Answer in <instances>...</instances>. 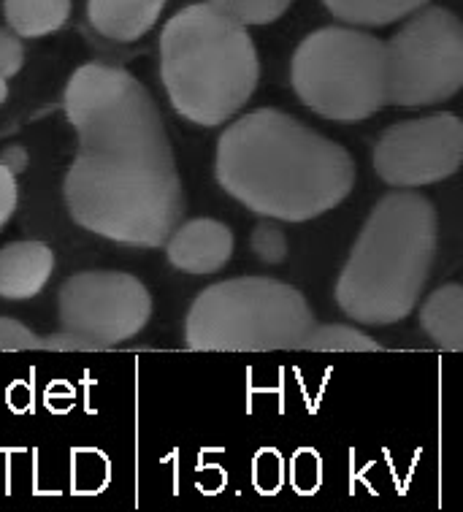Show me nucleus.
Segmentation results:
<instances>
[{
	"label": "nucleus",
	"mask_w": 463,
	"mask_h": 512,
	"mask_svg": "<svg viewBox=\"0 0 463 512\" xmlns=\"http://www.w3.org/2000/svg\"><path fill=\"white\" fill-rule=\"evenodd\" d=\"M420 326L436 345L463 350V285H442L420 309Z\"/></svg>",
	"instance_id": "ddd939ff"
},
{
	"label": "nucleus",
	"mask_w": 463,
	"mask_h": 512,
	"mask_svg": "<svg viewBox=\"0 0 463 512\" xmlns=\"http://www.w3.org/2000/svg\"><path fill=\"white\" fill-rule=\"evenodd\" d=\"M6 22L19 38L57 33L71 17V0H6Z\"/></svg>",
	"instance_id": "4468645a"
},
{
	"label": "nucleus",
	"mask_w": 463,
	"mask_h": 512,
	"mask_svg": "<svg viewBox=\"0 0 463 512\" xmlns=\"http://www.w3.org/2000/svg\"><path fill=\"white\" fill-rule=\"evenodd\" d=\"M6 101H9V79H3V76H0V106H3Z\"/></svg>",
	"instance_id": "5701e85b"
},
{
	"label": "nucleus",
	"mask_w": 463,
	"mask_h": 512,
	"mask_svg": "<svg viewBox=\"0 0 463 512\" xmlns=\"http://www.w3.org/2000/svg\"><path fill=\"white\" fill-rule=\"evenodd\" d=\"M28 160V152H25V147H19V144H11V147L0 152V163H6L14 174H22L28 168Z\"/></svg>",
	"instance_id": "4be33fe9"
},
{
	"label": "nucleus",
	"mask_w": 463,
	"mask_h": 512,
	"mask_svg": "<svg viewBox=\"0 0 463 512\" xmlns=\"http://www.w3.org/2000/svg\"><path fill=\"white\" fill-rule=\"evenodd\" d=\"M76 158L63 196L76 225L125 247H160L185 215V190L158 103L125 68L87 63L63 95Z\"/></svg>",
	"instance_id": "f257e3e1"
},
{
	"label": "nucleus",
	"mask_w": 463,
	"mask_h": 512,
	"mask_svg": "<svg viewBox=\"0 0 463 512\" xmlns=\"http://www.w3.org/2000/svg\"><path fill=\"white\" fill-rule=\"evenodd\" d=\"M315 312L301 290L271 277H236L195 296L185 345L198 353H252L304 347Z\"/></svg>",
	"instance_id": "39448f33"
},
{
	"label": "nucleus",
	"mask_w": 463,
	"mask_h": 512,
	"mask_svg": "<svg viewBox=\"0 0 463 512\" xmlns=\"http://www.w3.org/2000/svg\"><path fill=\"white\" fill-rule=\"evenodd\" d=\"M244 25H269L290 9L293 0H212Z\"/></svg>",
	"instance_id": "a211bd4d"
},
{
	"label": "nucleus",
	"mask_w": 463,
	"mask_h": 512,
	"mask_svg": "<svg viewBox=\"0 0 463 512\" xmlns=\"http://www.w3.org/2000/svg\"><path fill=\"white\" fill-rule=\"evenodd\" d=\"M60 328L84 336L95 350L139 336L152 317L147 285L125 271H76L57 296Z\"/></svg>",
	"instance_id": "6e6552de"
},
{
	"label": "nucleus",
	"mask_w": 463,
	"mask_h": 512,
	"mask_svg": "<svg viewBox=\"0 0 463 512\" xmlns=\"http://www.w3.org/2000/svg\"><path fill=\"white\" fill-rule=\"evenodd\" d=\"M431 0H325L328 11L347 25L380 28L420 11Z\"/></svg>",
	"instance_id": "2eb2a0df"
},
{
	"label": "nucleus",
	"mask_w": 463,
	"mask_h": 512,
	"mask_svg": "<svg viewBox=\"0 0 463 512\" xmlns=\"http://www.w3.org/2000/svg\"><path fill=\"white\" fill-rule=\"evenodd\" d=\"M463 163V120L428 114L390 125L374 147V171L390 187H426L453 177Z\"/></svg>",
	"instance_id": "1a4fd4ad"
},
{
	"label": "nucleus",
	"mask_w": 463,
	"mask_h": 512,
	"mask_svg": "<svg viewBox=\"0 0 463 512\" xmlns=\"http://www.w3.org/2000/svg\"><path fill=\"white\" fill-rule=\"evenodd\" d=\"M168 263L185 274H214L233 255L231 228L212 217H195L190 223L176 225V231L166 242Z\"/></svg>",
	"instance_id": "9d476101"
},
{
	"label": "nucleus",
	"mask_w": 463,
	"mask_h": 512,
	"mask_svg": "<svg viewBox=\"0 0 463 512\" xmlns=\"http://www.w3.org/2000/svg\"><path fill=\"white\" fill-rule=\"evenodd\" d=\"M214 174L250 212L282 223L331 212L355 185L350 152L279 109H258L228 125Z\"/></svg>",
	"instance_id": "f03ea898"
},
{
	"label": "nucleus",
	"mask_w": 463,
	"mask_h": 512,
	"mask_svg": "<svg viewBox=\"0 0 463 512\" xmlns=\"http://www.w3.org/2000/svg\"><path fill=\"white\" fill-rule=\"evenodd\" d=\"M306 350H328V353H380L382 345L374 342L361 328L344 326V323H328L315 326L304 342Z\"/></svg>",
	"instance_id": "f3484780"
},
{
	"label": "nucleus",
	"mask_w": 463,
	"mask_h": 512,
	"mask_svg": "<svg viewBox=\"0 0 463 512\" xmlns=\"http://www.w3.org/2000/svg\"><path fill=\"white\" fill-rule=\"evenodd\" d=\"M463 90V22L453 11H415L388 41V101L434 106Z\"/></svg>",
	"instance_id": "0eeeda50"
},
{
	"label": "nucleus",
	"mask_w": 463,
	"mask_h": 512,
	"mask_svg": "<svg viewBox=\"0 0 463 512\" xmlns=\"http://www.w3.org/2000/svg\"><path fill=\"white\" fill-rule=\"evenodd\" d=\"M166 9V0H90L87 17L95 33L112 41H139Z\"/></svg>",
	"instance_id": "f8f14e48"
},
{
	"label": "nucleus",
	"mask_w": 463,
	"mask_h": 512,
	"mask_svg": "<svg viewBox=\"0 0 463 512\" xmlns=\"http://www.w3.org/2000/svg\"><path fill=\"white\" fill-rule=\"evenodd\" d=\"M0 350H95V345L84 336L57 331V334H36L22 326L14 317H0Z\"/></svg>",
	"instance_id": "dca6fc26"
},
{
	"label": "nucleus",
	"mask_w": 463,
	"mask_h": 512,
	"mask_svg": "<svg viewBox=\"0 0 463 512\" xmlns=\"http://www.w3.org/2000/svg\"><path fill=\"white\" fill-rule=\"evenodd\" d=\"M290 84L325 120H369L390 106L388 44L355 28L315 30L298 44Z\"/></svg>",
	"instance_id": "423d86ee"
},
{
	"label": "nucleus",
	"mask_w": 463,
	"mask_h": 512,
	"mask_svg": "<svg viewBox=\"0 0 463 512\" xmlns=\"http://www.w3.org/2000/svg\"><path fill=\"white\" fill-rule=\"evenodd\" d=\"M25 66V49L11 28H0V76L11 79Z\"/></svg>",
	"instance_id": "aec40b11"
},
{
	"label": "nucleus",
	"mask_w": 463,
	"mask_h": 512,
	"mask_svg": "<svg viewBox=\"0 0 463 512\" xmlns=\"http://www.w3.org/2000/svg\"><path fill=\"white\" fill-rule=\"evenodd\" d=\"M434 255V204L420 193H388L371 209L344 263L336 282V304L363 326L407 320L426 288Z\"/></svg>",
	"instance_id": "7ed1b4c3"
},
{
	"label": "nucleus",
	"mask_w": 463,
	"mask_h": 512,
	"mask_svg": "<svg viewBox=\"0 0 463 512\" xmlns=\"http://www.w3.org/2000/svg\"><path fill=\"white\" fill-rule=\"evenodd\" d=\"M19 185L17 174L6 163H0V228L9 223L11 215L17 212Z\"/></svg>",
	"instance_id": "412c9836"
},
{
	"label": "nucleus",
	"mask_w": 463,
	"mask_h": 512,
	"mask_svg": "<svg viewBox=\"0 0 463 512\" xmlns=\"http://www.w3.org/2000/svg\"><path fill=\"white\" fill-rule=\"evenodd\" d=\"M55 252L44 242H11L0 250V298L30 301L47 288Z\"/></svg>",
	"instance_id": "9b49d317"
},
{
	"label": "nucleus",
	"mask_w": 463,
	"mask_h": 512,
	"mask_svg": "<svg viewBox=\"0 0 463 512\" xmlns=\"http://www.w3.org/2000/svg\"><path fill=\"white\" fill-rule=\"evenodd\" d=\"M160 79L187 122L201 128L228 122L260 79L247 25L212 0L176 11L160 33Z\"/></svg>",
	"instance_id": "20e7f679"
},
{
	"label": "nucleus",
	"mask_w": 463,
	"mask_h": 512,
	"mask_svg": "<svg viewBox=\"0 0 463 512\" xmlns=\"http://www.w3.org/2000/svg\"><path fill=\"white\" fill-rule=\"evenodd\" d=\"M250 247L263 263H282L288 255V239H285L282 228L274 223L255 225Z\"/></svg>",
	"instance_id": "6ab92c4d"
}]
</instances>
